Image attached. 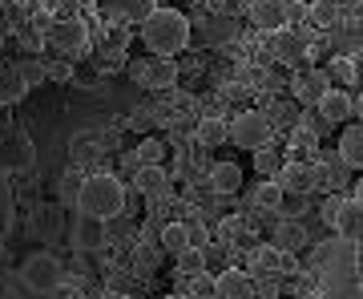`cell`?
<instances>
[{
	"label": "cell",
	"instance_id": "obj_21",
	"mask_svg": "<svg viewBox=\"0 0 363 299\" xmlns=\"http://www.w3.org/2000/svg\"><path fill=\"white\" fill-rule=\"evenodd\" d=\"M307 21L319 28H331L339 21V0H315L311 9H307Z\"/></svg>",
	"mask_w": 363,
	"mask_h": 299
},
{
	"label": "cell",
	"instance_id": "obj_12",
	"mask_svg": "<svg viewBox=\"0 0 363 299\" xmlns=\"http://www.w3.org/2000/svg\"><path fill=\"white\" fill-rule=\"evenodd\" d=\"M73 243H77V251H97L105 243V219H97V214H77V222H73Z\"/></svg>",
	"mask_w": 363,
	"mask_h": 299
},
{
	"label": "cell",
	"instance_id": "obj_8",
	"mask_svg": "<svg viewBox=\"0 0 363 299\" xmlns=\"http://www.w3.org/2000/svg\"><path fill=\"white\" fill-rule=\"evenodd\" d=\"M214 299H255V275L247 267H226L214 275Z\"/></svg>",
	"mask_w": 363,
	"mask_h": 299
},
{
	"label": "cell",
	"instance_id": "obj_25",
	"mask_svg": "<svg viewBox=\"0 0 363 299\" xmlns=\"http://www.w3.org/2000/svg\"><path fill=\"white\" fill-rule=\"evenodd\" d=\"M303 53H307V45L298 37H286V28H283V33H279V45H274V57H279V61H298Z\"/></svg>",
	"mask_w": 363,
	"mask_h": 299
},
{
	"label": "cell",
	"instance_id": "obj_27",
	"mask_svg": "<svg viewBox=\"0 0 363 299\" xmlns=\"http://www.w3.org/2000/svg\"><path fill=\"white\" fill-rule=\"evenodd\" d=\"M162 158H166V146L157 142V138H145V142L138 146V162H142V166H162Z\"/></svg>",
	"mask_w": 363,
	"mask_h": 299
},
{
	"label": "cell",
	"instance_id": "obj_26",
	"mask_svg": "<svg viewBox=\"0 0 363 299\" xmlns=\"http://www.w3.org/2000/svg\"><path fill=\"white\" fill-rule=\"evenodd\" d=\"M178 259V271L182 275H202V267H206V255H202V247H186L182 255H174Z\"/></svg>",
	"mask_w": 363,
	"mask_h": 299
},
{
	"label": "cell",
	"instance_id": "obj_11",
	"mask_svg": "<svg viewBox=\"0 0 363 299\" xmlns=\"http://www.w3.org/2000/svg\"><path fill=\"white\" fill-rule=\"evenodd\" d=\"M327 73L323 69H307V73H298L295 81H291V93H295V102H303V105H315L319 97H323L331 85H327Z\"/></svg>",
	"mask_w": 363,
	"mask_h": 299
},
{
	"label": "cell",
	"instance_id": "obj_33",
	"mask_svg": "<svg viewBox=\"0 0 363 299\" xmlns=\"http://www.w3.org/2000/svg\"><path fill=\"white\" fill-rule=\"evenodd\" d=\"M166 299H182V295H166Z\"/></svg>",
	"mask_w": 363,
	"mask_h": 299
},
{
	"label": "cell",
	"instance_id": "obj_28",
	"mask_svg": "<svg viewBox=\"0 0 363 299\" xmlns=\"http://www.w3.org/2000/svg\"><path fill=\"white\" fill-rule=\"evenodd\" d=\"M327 77H331V81H351V77H355V61H347V57L331 61V65H327Z\"/></svg>",
	"mask_w": 363,
	"mask_h": 299
},
{
	"label": "cell",
	"instance_id": "obj_23",
	"mask_svg": "<svg viewBox=\"0 0 363 299\" xmlns=\"http://www.w3.org/2000/svg\"><path fill=\"white\" fill-rule=\"evenodd\" d=\"M138 190H142V195H162V190H166V170L162 166H142V174H138Z\"/></svg>",
	"mask_w": 363,
	"mask_h": 299
},
{
	"label": "cell",
	"instance_id": "obj_5",
	"mask_svg": "<svg viewBox=\"0 0 363 299\" xmlns=\"http://www.w3.org/2000/svg\"><path fill=\"white\" fill-rule=\"evenodd\" d=\"M230 142L242 146V150H259V146L271 142V121H267V114H259V109H247V114H238L230 121Z\"/></svg>",
	"mask_w": 363,
	"mask_h": 299
},
{
	"label": "cell",
	"instance_id": "obj_22",
	"mask_svg": "<svg viewBox=\"0 0 363 299\" xmlns=\"http://www.w3.org/2000/svg\"><path fill=\"white\" fill-rule=\"evenodd\" d=\"M303 243H307V231H303L298 222H283L279 234H274V247H279V251H298Z\"/></svg>",
	"mask_w": 363,
	"mask_h": 299
},
{
	"label": "cell",
	"instance_id": "obj_17",
	"mask_svg": "<svg viewBox=\"0 0 363 299\" xmlns=\"http://www.w3.org/2000/svg\"><path fill=\"white\" fill-rule=\"evenodd\" d=\"M28 93V77L21 69H4L0 73V105H16Z\"/></svg>",
	"mask_w": 363,
	"mask_h": 299
},
{
	"label": "cell",
	"instance_id": "obj_20",
	"mask_svg": "<svg viewBox=\"0 0 363 299\" xmlns=\"http://www.w3.org/2000/svg\"><path fill=\"white\" fill-rule=\"evenodd\" d=\"M186 247H190L186 222H169V227H162V251H166V255H182Z\"/></svg>",
	"mask_w": 363,
	"mask_h": 299
},
{
	"label": "cell",
	"instance_id": "obj_13",
	"mask_svg": "<svg viewBox=\"0 0 363 299\" xmlns=\"http://www.w3.org/2000/svg\"><path fill=\"white\" fill-rule=\"evenodd\" d=\"M315 109L323 114V121H331V126H339V121H347L351 114H355V102H351L343 89H327L319 102H315Z\"/></svg>",
	"mask_w": 363,
	"mask_h": 299
},
{
	"label": "cell",
	"instance_id": "obj_29",
	"mask_svg": "<svg viewBox=\"0 0 363 299\" xmlns=\"http://www.w3.org/2000/svg\"><path fill=\"white\" fill-rule=\"evenodd\" d=\"M186 234H190V247H202L206 251L210 247V234H206V227H202V222H186Z\"/></svg>",
	"mask_w": 363,
	"mask_h": 299
},
{
	"label": "cell",
	"instance_id": "obj_6",
	"mask_svg": "<svg viewBox=\"0 0 363 299\" xmlns=\"http://www.w3.org/2000/svg\"><path fill=\"white\" fill-rule=\"evenodd\" d=\"M323 219H327V227H335L339 239H351V234L363 231V207L355 202V198H343V195L327 198L323 202Z\"/></svg>",
	"mask_w": 363,
	"mask_h": 299
},
{
	"label": "cell",
	"instance_id": "obj_32",
	"mask_svg": "<svg viewBox=\"0 0 363 299\" xmlns=\"http://www.w3.org/2000/svg\"><path fill=\"white\" fill-rule=\"evenodd\" d=\"M101 299H125V295H117V291H105V295Z\"/></svg>",
	"mask_w": 363,
	"mask_h": 299
},
{
	"label": "cell",
	"instance_id": "obj_30",
	"mask_svg": "<svg viewBox=\"0 0 363 299\" xmlns=\"http://www.w3.org/2000/svg\"><path fill=\"white\" fill-rule=\"evenodd\" d=\"M298 21H307V4L303 0H286V25H298Z\"/></svg>",
	"mask_w": 363,
	"mask_h": 299
},
{
	"label": "cell",
	"instance_id": "obj_2",
	"mask_svg": "<svg viewBox=\"0 0 363 299\" xmlns=\"http://www.w3.org/2000/svg\"><path fill=\"white\" fill-rule=\"evenodd\" d=\"M142 40L150 53H162V57H174L178 49L190 45V21L178 13V9H150L142 21Z\"/></svg>",
	"mask_w": 363,
	"mask_h": 299
},
{
	"label": "cell",
	"instance_id": "obj_14",
	"mask_svg": "<svg viewBox=\"0 0 363 299\" xmlns=\"http://www.w3.org/2000/svg\"><path fill=\"white\" fill-rule=\"evenodd\" d=\"M283 267V251L274 247V243H259V247L250 251V275H262V279H274Z\"/></svg>",
	"mask_w": 363,
	"mask_h": 299
},
{
	"label": "cell",
	"instance_id": "obj_10",
	"mask_svg": "<svg viewBox=\"0 0 363 299\" xmlns=\"http://www.w3.org/2000/svg\"><path fill=\"white\" fill-rule=\"evenodd\" d=\"M250 9V25L262 28V33H283L286 28V0H247Z\"/></svg>",
	"mask_w": 363,
	"mask_h": 299
},
{
	"label": "cell",
	"instance_id": "obj_16",
	"mask_svg": "<svg viewBox=\"0 0 363 299\" xmlns=\"http://www.w3.org/2000/svg\"><path fill=\"white\" fill-rule=\"evenodd\" d=\"M226 134H230L226 117H202V121H198V130H194V138H198L202 150H214V146L226 142Z\"/></svg>",
	"mask_w": 363,
	"mask_h": 299
},
{
	"label": "cell",
	"instance_id": "obj_1",
	"mask_svg": "<svg viewBox=\"0 0 363 299\" xmlns=\"http://www.w3.org/2000/svg\"><path fill=\"white\" fill-rule=\"evenodd\" d=\"M77 210L81 214H97V219H117L125 210V186L117 174L109 170H97V174H85L77 186Z\"/></svg>",
	"mask_w": 363,
	"mask_h": 299
},
{
	"label": "cell",
	"instance_id": "obj_31",
	"mask_svg": "<svg viewBox=\"0 0 363 299\" xmlns=\"http://www.w3.org/2000/svg\"><path fill=\"white\" fill-rule=\"evenodd\" d=\"M355 121L363 126V93H359V102H355Z\"/></svg>",
	"mask_w": 363,
	"mask_h": 299
},
{
	"label": "cell",
	"instance_id": "obj_7",
	"mask_svg": "<svg viewBox=\"0 0 363 299\" xmlns=\"http://www.w3.org/2000/svg\"><path fill=\"white\" fill-rule=\"evenodd\" d=\"M133 77H138V85H145V89H169V85L178 81V65H174V57L154 53L150 61L133 65Z\"/></svg>",
	"mask_w": 363,
	"mask_h": 299
},
{
	"label": "cell",
	"instance_id": "obj_24",
	"mask_svg": "<svg viewBox=\"0 0 363 299\" xmlns=\"http://www.w3.org/2000/svg\"><path fill=\"white\" fill-rule=\"evenodd\" d=\"M279 166H283V158L274 154V146H271V142L255 150V170H259L262 178H274V174H279Z\"/></svg>",
	"mask_w": 363,
	"mask_h": 299
},
{
	"label": "cell",
	"instance_id": "obj_18",
	"mask_svg": "<svg viewBox=\"0 0 363 299\" xmlns=\"http://www.w3.org/2000/svg\"><path fill=\"white\" fill-rule=\"evenodd\" d=\"M210 186H214L218 195H234V190L242 186V170L234 166V162H218V166L210 170Z\"/></svg>",
	"mask_w": 363,
	"mask_h": 299
},
{
	"label": "cell",
	"instance_id": "obj_15",
	"mask_svg": "<svg viewBox=\"0 0 363 299\" xmlns=\"http://www.w3.org/2000/svg\"><path fill=\"white\" fill-rule=\"evenodd\" d=\"M339 158H343L347 166L363 170V126H359V121L343 130V138H339Z\"/></svg>",
	"mask_w": 363,
	"mask_h": 299
},
{
	"label": "cell",
	"instance_id": "obj_19",
	"mask_svg": "<svg viewBox=\"0 0 363 299\" xmlns=\"http://www.w3.org/2000/svg\"><path fill=\"white\" fill-rule=\"evenodd\" d=\"M283 198H286V190L274 183V178H267V183H259V190H255L250 202H255L259 210H283Z\"/></svg>",
	"mask_w": 363,
	"mask_h": 299
},
{
	"label": "cell",
	"instance_id": "obj_3",
	"mask_svg": "<svg viewBox=\"0 0 363 299\" xmlns=\"http://www.w3.org/2000/svg\"><path fill=\"white\" fill-rule=\"evenodd\" d=\"M21 279H25L28 291H37V295H52L57 287L65 283V271H61L57 255H49V251H37V255H28V259H25V267H21Z\"/></svg>",
	"mask_w": 363,
	"mask_h": 299
},
{
	"label": "cell",
	"instance_id": "obj_9",
	"mask_svg": "<svg viewBox=\"0 0 363 299\" xmlns=\"http://www.w3.org/2000/svg\"><path fill=\"white\" fill-rule=\"evenodd\" d=\"M274 183L283 186L286 195H311L315 183H319V170L307 166V162H283L279 174H274Z\"/></svg>",
	"mask_w": 363,
	"mask_h": 299
},
{
	"label": "cell",
	"instance_id": "obj_4",
	"mask_svg": "<svg viewBox=\"0 0 363 299\" xmlns=\"http://www.w3.org/2000/svg\"><path fill=\"white\" fill-rule=\"evenodd\" d=\"M45 45L57 49L65 61H77V57L89 53V33H85L81 21H57V25H49V33H45Z\"/></svg>",
	"mask_w": 363,
	"mask_h": 299
}]
</instances>
